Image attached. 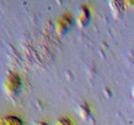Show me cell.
<instances>
[{
  "mask_svg": "<svg viewBox=\"0 0 134 125\" xmlns=\"http://www.w3.org/2000/svg\"><path fill=\"white\" fill-rule=\"evenodd\" d=\"M56 125H72V124L67 119H62V120H60V121H58Z\"/></svg>",
  "mask_w": 134,
  "mask_h": 125,
  "instance_id": "obj_3",
  "label": "cell"
},
{
  "mask_svg": "<svg viewBox=\"0 0 134 125\" xmlns=\"http://www.w3.org/2000/svg\"><path fill=\"white\" fill-rule=\"evenodd\" d=\"M0 125H22V121L16 116H7L0 120Z\"/></svg>",
  "mask_w": 134,
  "mask_h": 125,
  "instance_id": "obj_2",
  "label": "cell"
},
{
  "mask_svg": "<svg viewBox=\"0 0 134 125\" xmlns=\"http://www.w3.org/2000/svg\"><path fill=\"white\" fill-rule=\"evenodd\" d=\"M21 86V81L17 74H9L5 80V90L9 95H14L19 92Z\"/></svg>",
  "mask_w": 134,
  "mask_h": 125,
  "instance_id": "obj_1",
  "label": "cell"
}]
</instances>
